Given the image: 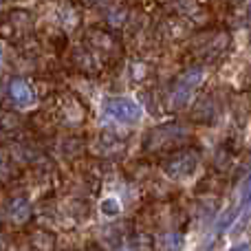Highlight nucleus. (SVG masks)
<instances>
[{"instance_id": "obj_9", "label": "nucleus", "mask_w": 251, "mask_h": 251, "mask_svg": "<svg viewBox=\"0 0 251 251\" xmlns=\"http://www.w3.org/2000/svg\"><path fill=\"white\" fill-rule=\"evenodd\" d=\"M229 251H249V245L247 243H240V245H234Z\"/></svg>"}, {"instance_id": "obj_4", "label": "nucleus", "mask_w": 251, "mask_h": 251, "mask_svg": "<svg viewBox=\"0 0 251 251\" xmlns=\"http://www.w3.org/2000/svg\"><path fill=\"white\" fill-rule=\"evenodd\" d=\"M201 77H203L201 71H192V73L183 75V79L178 82L176 91H174V104H183V101L190 97V91L201 82Z\"/></svg>"}, {"instance_id": "obj_1", "label": "nucleus", "mask_w": 251, "mask_h": 251, "mask_svg": "<svg viewBox=\"0 0 251 251\" xmlns=\"http://www.w3.org/2000/svg\"><path fill=\"white\" fill-rule=\"evenodd\" d=\"M104 113L119 124H137L141 119V106L128 97H110L104 104Z\"/></svg>"}, {"instance_id": "obj_6", "label": "nucleus", "mask_w": 251, "mask_h": 251, "mask_svg": "<svg viewBox=\"0 0 251 251\" xmlns=\"http://www.w3.org/2000/svg\"><path fill=\"white\" fill-rule=\"evenodd\" d=\"M31 243H33V247L38 251H51L53 249V243H55V238H53V234H49V231H35L33 236H31Z\"/></svg>"}, {"instance_id": "obj_8", "label": "nucleus", "mask_w": 251, "mask_h": 251, "mask_svg": "<svg viewBox=\"0 0 251 251\" xmlns=\"http://www.w3.org/2000/svg\"><path fill=\"white\" fill-rule=\"evenodd\" d=\"M100 209H101V214H104V216H117V214L122 212V205H119L117 199H113V196H110V199L101 201Z\"/></svg>"}, {"instance_id": "obj_10", "label": "nucleus", "mask_w": 251, "mask_h": 251, "mask_svg": "<svg viewBox=\"0 0 251 251\" xmlns=\"http://www.w3.org/2000/svg\"><path fill=\"white\" fill-rule=\"evenodd\" d=\"M0 60H2V47H0Z\"/></svg>"}, {"instance_id": "obj_11", "label": "nucleus", "mask_w": 251, "mask_h": 251, "mask_svg": "<svg viewBox=\"0 0 251 251\" xmlns=\"http://www.w3.org/2000/svg\"><path fill=\"white\" fill-rule=\"evenodd\" d=\"M0 251H2V238H0Z\"/></svg>"}, {"instance_id": "obj_3", "label": "nucleus", "mask_w": 251, "mask_h": 251, "mask_svg": "<svg viewBox=\"0 0 251 251\" xmlns=\"http://www.w3.org/2000/svg\"><path fill=\"white\" fill-rule=\"evenodd\" d=\"M9 95H11V100L16 101L18 106H31L35 101L33 91H31V86L25 79H13V82L9 84Z\"/></svg>"}, {"instance_id": "obj_12", "label": "nucleus", "mask_w": 251, "mask_h": 251, "mask_svg": "<svg viewBox=\"0 0 251 251\" xmlns=\"http://www.w3.org/2000/svg\"><path fill=\"white\" fill-rule=\"evenodd\" d=\"M0 170H2V163H0Z\"/></svg>"}, {"instance_id": "obj_5", "label": "nucleus", "mask_w": 251, "mask_h": 251, "mask_svg": "<svg viewBox=\"0 0 251 251\" xmlns=\"http://www.w3.org/2000/svg\"><path fill=\"white\" fill-rule=\"evenodd\" d=\"M7 214L16 225H25L31 216V203L26 199H13L7 207Z\"/></svg>"}, {"instance_id": "obj_2", "label": "nucleus", "mask_w": 251, "mask_h": 251, "mask_svg": "<svg viewBox=\"0 0 251 251\" xmlns=\"http://www.w3.org/2000/svg\"><path fill=\"white\" fill-rule=\"evenodd\" d=\"M196 165H199V161L192 152H181V154H174L172 159L165 161L163 172L174 181H181V178H187L194 174Z\"/></svg>"}, {"instance_id": "obj_7", "label": "nucleus", "mask_w": 251, "mask_h": 251, "mask_svg": "<svg viewBox=\"0 0 251 251\" xmlns=\"http://www.w3.org/2000/svg\"><path fill=\"white\" fill-rule=\"evenodd\" d=\"M163 247H165V251H183V247H185V236L183 234H168L163 238Z\"/></svg>"}]
</instances>
